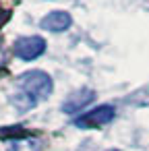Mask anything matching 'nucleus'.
<instances>
[{"label": "nucleus", "mask_w": 149, "mask_h": 151, "mask_svg": "<svg viewBox=\"0 0 149 151\" xmlns=\"http://www.w3.org/2000/svg\"><path fill=\"white\" fill-rule=\"evenodd\" d=\"M15 85H17V93L13 95V104L21 112L35 108L40 101L48 99L54 91L52 77L44 70H27L21 77H17Z\"/></svg>", "instance_id": "1"}, {"label": "nucleus", "mask_w": 149, "mask_h": 151, "mask_svg": "<svg viewBox=\"0 0 149 151\" xmlns=\"http://www.w3.org/2000/svg\"><path fill=\"white\" fill-rule=\"evenodd\" d=\"M11 19V11H6V9H2V11H0V27H2L6 21Z\"/></svg>", "instance_id": "6"}, {"label": "nucleus", "mask_w": 149, "mask_h": 151, "mask_svg": "<svg viewBox=\"0 0 149 151\" xmlns=\"http://www.w3.org/2000/svg\"><path fill=\"white\" fill-rule=\"evenodd\" d=\"M110 151H118V149H110Z\"/></svg>", "instance_id": "7"}, {"label": "nucleus", "mask_w": 149, "mask_h": 151, "mask_svg": "<svg viewBox=\"0 0 149 151\" xmlns=\"http://www.w3.org/2000/svg\"><path fill=\"white\" fill-rule=\"evenodd\" d=\"M93 99H95V91L83 87V89H79V91H75V93L68 95V99L62 104V112H66V114H79V112H81L83 108H87Z\"/></svg>", "instance_id": "5"}, {"label": "nucleus", "mask_w": 149, "mask_h": 151, "mask_svg": "<svg viewBox=\"0 0 149 151\" xmlns=\"http://www.w3.org/2000/svg\"><path fill=\"white\" fill-rule=\"evenodd\" d=\"M114 116H116L114 106L104 104V106H97V108L81 114L79 118H75V126H79V128H99V126H106L108 122H112Z\"/></svg>", "instance_id": "3"}, {"label": "nucleus", "mask_w": 149, "mask_h": 151, "mask_svg": "<svg viewBox=\"0 0 149 151\" xmlns=\"http://www.w3.org/2000/svg\"><path fill=\"white\" fill-rule=\"evenodd\" d=\"M46 52V40L42 35H25V37H19L13 46V54L25 62H31V60H37L40 56H44Z\"/></svg>", "instance_id": "2"}, {"label": "nucleus", "mask_w": 149, "mask_h": 151, "mask_svg": "<svg viewBox=\"0 0 149 151\" xmlns=\"http://www.w3.org/2000/svg\"><path fill=\"white\" fill-rule=\"evenodd\" d=\"M71 25H73V17L66 11H52L40 21V27L44 31H50V33H62Z\"/></svg>", "instance_id": "4"}]
</instances>
